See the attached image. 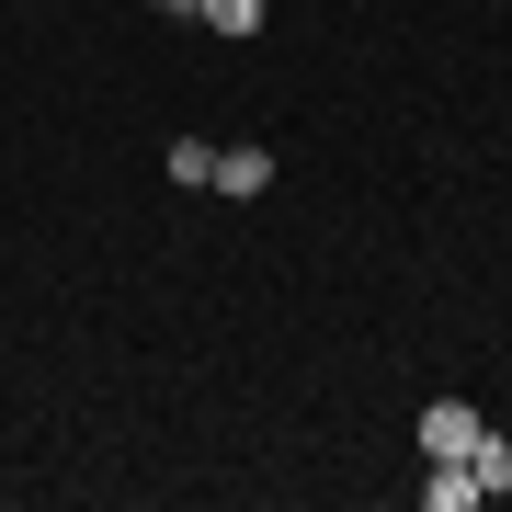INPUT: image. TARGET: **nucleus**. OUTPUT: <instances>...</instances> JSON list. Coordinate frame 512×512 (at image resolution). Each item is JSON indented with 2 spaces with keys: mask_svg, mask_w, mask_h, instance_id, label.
I'll return each instance as SVG.
<instances>
[{
  "mask_svg": "<svg viewBox=\"0 0 512 512\" xmlns=\"http://www.w3.org/2000/svg\"><path fill=\"white\" fill-rule=\"evenodd\" d=\"M467 501H478L467 456H433V478H421V512H467Z\"/></svg>",
  "mask_w": 512,
  "mask_h": 512,
  "instance_id": "nucleus-2",
  "label": "nucleus"
},
{
  "mask_svg": "<svg viewBox=\"0 0 512 512\" xmlns=\"http://www.w3.org/2000/svg\"><path fill=\"white\" fill-rule=\"evenodd\" d=\"M467 478H478V501H501V490H512V444L478 433V444H467Z\"/></svg>",
  "mask_w": 512,
  "mask_h": 512,
  "instance_id": "nucleus-3",
  "label": "nucleus"
},
{
  "mask_svg": "<svg viewBox=\"0 0 512 512\" xmlns=\"http://www.w3.org/2000/svg\"><path fill=\"white\" fill-rule=\"evenodd\" d=\"M148 12H194V0H148Z\"/></svg>",
  "mask_w": 512,
  "mask_h": 512,
  "instance_id": "nucleus-7",
  "label": "nucleus"
},
{
  "mask_svg": "<svg viewBox=\"0 0 512 512\" xmlns=\"http://www.w3.org/2000/svg\"><path fill=\"white\" fill-rule=\"evenodd\" d=\"M478 433H490V421H478L467 399H433V410H421V456H467Z\"/></svg>",
  "mask_w": 512,
  "mask_h": 512,
  "instance_id": "nucleus-1",
  "label": "nucleus"
},
{
  "mask_svg": "<svg viewBox=\"0 0 512 512\" xmlns=\"http://www.w3.org/2000/svg\"><path fill=\"white\" fill-rule=\"evenodd\" d=\"M205 35H262V0H194Z\"/></svg>",
  "mask_w": 512,
  "mask_h": 512,
  "instance_id": "nucleus-5",
  "label": "nucleus"
},
{
  "mask_svg": "<svg viewBox=\"0 0 512 512\" xmlns=\"http://www.w3.org/2000/svg\"><path fill=\"white\" fill-rule=\"evenodd\" d=\"M171 183H183V194L217 183V148H205V137H171Z\"/></svg>",
  "mask_w": 512,
  "mask_h": 512,
  "instance_id": "nucleus-6",
  "label": "nucleus"
},
{
  "mask_svg": "<svg viewBox=\"0 0 512 512\" xmlns=\"http://www.w3.org/2000/svg\"><path fill=\"white\" fill-rule=\"evenodd\" d=\"M262 183H274L262 148H217V194H262Z\"/></svg>",
  "mask_w": 512,
  "mask_h": 512,
  "instance_id": "nucleus-4",
  "label": "nucleus"
}]
</instances>
